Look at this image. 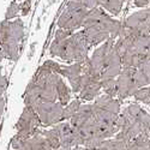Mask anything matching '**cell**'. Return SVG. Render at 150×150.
Masks as SVG:
<instances>
[{
    "mask_svg": "<svg viewBox=\"0 0 150 150\" xmlns=\"http://www.w3.org/2000/svg\"><path fill=\"white\" fill-rule=\"evenodd\" d=\"M90 47L91 46L86 40L83 30L71 33L64 29H59L49 46V53L64 61L83 62L89 58L88 53Z\"/></svg>",
    "mask_w": 150,
    "mask_h": 150,
    "instance_id": "obj_1",
    "label": "cell"
},
{
    "mask_svg": "<svg viewBox=\"0 0 150 150\" xmlns=\"http://www.w3.org/2000/svg\"><path fill=\"white\" fill-rule=\"evenodd\" d=\"M23 36L24 24L21 18L13 21H0V59L6 58L12 61H17Z\"/></svg>",
    "mask_w": 150,
    "mask_h": 150,
    "instance_id": "obj_2",
    "label": "cell"
},
{
    "mask_svg": "<svg viewBox=\"0 0 150 150\" xmlns=\"http://www.w3.org/2000/svg\"><path fill=\"white\" fill-rule=\"evenodd\" d=\"M41 125L42 124L40 121L39 114H37L35 108L28 107V106L24 107V109L22 110V114L16 124L17 133L12 137V139L10 142L12 150L17 149L23 142H25L30 137H33L40 130Z\"/></svg>",
    "mask_w": 150,
    "mask_h": 150,
    "instance_id": "obj_3",
    "label": "cell"
},
{
    "mask_svg": "<svg viewBox=\"0 0 150 150\" xmlns=\"http://www.w3.org/2000/svg\"><path fill=\"white\" fill-rule=\"evenodd\" d=\"M88 12L89 10L81 3L76 0H70L58 19L59 29L74 33L79 28H83Z\"/></svg>",
    "mask_w": 150,
    "mask_h": 150,
    "instance_id": "obj_4",
    "label": "cell"
},
{
    "mask_svg": "<svg viewBox=\"0 0 150 150\" xmlns=\"http://www.w3.org/2000/svg\"><path fill=\"white\" fill-rule=\"evenodd\" d=\"M42 126H55L64 121V106L60 102H40L35 107Z\"/></svg>",
    "mask_w": 150,
    "mask_h": 150,
    "instance_id": "obj_5",
    "label": "cell"
},
{
    "mask_svg": "<svg viewBox=\"0 0 150 150\" xmlns=\"http://www.w3.org/2000/svg\"><path fill=\"white\" fill-rule=\"evenodd\" d=\"M136 72L134 67H122L120 74L117 78V85H118V98L125 100L136 94V91L139 88L136 85L133 74Z\"/></svg>",
    "mask_w": 150,
    "mask_h": 150,
    "instance_id": "obj_6",
    "label": "cell"
},
{
    "mask_svg": "<svg viewBox=\"0 0 150 150\" xmlns=\"http://www.w3.org/2000/svg\"><path fill=\"white\" fill-rule=\"evenodd\" d=\"M102 90L101 78L94 77L90 74H83L82 77V89L79 91V98L83 101H91L100 95Z\"/></svg>",
    "mask_w": 150,
    "mask_h": 150,
    "instance_id": "obj_7",
    "label": "cell"
},
{
    "mask_svg": "<svg viewBox=\"0 0 150 150\" xmlns=\"http://www.w3.org/2000/svg\"><path fill=\"white\" fill-rule=\"evenodd\" d=\"M60 76L67 78L73 93L79 94L82 89V77H83V64L74 62L69 66H61Z\"/></svg>",
    "mask_w": 150,
    "mask_h": 150,
    "instance_id": "obj_8",
    "label": "cell"
},
{
    "mask_svg": "<svg viewBox=\"0 0 150 150\" xmlns=\"http://www.w3.org/2000/svg\"><path fill=\"white\" fill-rule=\"evenodd\" d=\"M121 70H122L121 57L115 49V47H113V49L110 51L109 55L107 57L105 67H103V70L101 72V81L118 78Z\"/></svg>",
    "mask_w": 150,
    "mask_h": 150,
    "instance_id": "obj_9",
    "label": "cell"
},
{
    "mask_svg": "<svg viewBox=\"0 0 150 150\" xmlns=\"http://www.w3.org/2000/svg\"><path fill=\"white\" fill-rule=\"evenodd\" d=\"M91 119H94V105H82L79 110L71 118L70 124L73 127L81 129Z\"/></svg>",
    "mask_w": 150,
    "mask_h": 150,
    "instance_id": "obj_10",
    "label": "cell"
},
{
    "mask_svg": "<svg viewBox=\"0 0 150 150\" xmlns=\"http://www.w3.org/2000/svg\"><path fill=\"white\" fill-rule=\"evenodd\" d=\"M120 102L121 100L115 98V97H112L107 94L103 95H98L95 98V105L101 107L106 110H109L112 113H115V114H120Z\"/></svg>",
    "mask_w": 150,
    "mask_h": 150,
    "instance_id": "obj_11",
    "label": "cell"
},
{
    "mask_svg": "<svg viewBox=\"0 0 150 150\" xmlns=\"http://www.w3.org/2000/svg\"><path fill=\"white\" fill-rule=\"evenodd\" d=\"M23 101L25 106L34 107V108L41 102L40 101V90L35 82L30 81V83L28 84L25 91H24V95H23Z\"/></svg>",
    "mask_w": 150,
    "mask_h": 150,
    "instance_id": "obj_12",
    "label": "cell"
},
{
    "mask_svg": "<svg viewBox=\"0 0 150 150\" xmlns=\"http://www.w3.org/2000/svg\"><path fill=\"white\" fill-rule=\"evenodd\" d=\"M130 51H133L145 57H150V35L137 36Z\"/></svg>",
    "mask_w": 150,
    "mask_h": 150,
    "instance_id": "obj_13",
    "label": "cell"
},
{
    "mask_svg": "<svg viewBox=\"0 0 150 150\" xmlns=\"http://www.w3.org/2000/svg\"><path fill=\"white\" fill-rule=\"evenodd\" d=\"M57 95H58V102H60L62 106H66L70 103L71 100V90L61 78V76L57 81Z\"/></svg>",
    "mask_w": 150,
    "mask_h": 150,
    "instance_id": "obj_14",
    "label": "cell"
},
{
    "mask_svg": "<svg viewBox=\"0 0 150 150\" xmlns=\"http://www.w3.org/2000/svg\"><path fill=\"white\" fill-rule=\"evenodd\" d=\"M124 3L125 0H97L98 6L108 11L113 16H118L120 13Z\"/></svg>",
    "mask_w": 150,
    "mask_h": 150,
    "instance_id": "obj_15",
    "label": "cell"
},
{
    "mask_svg": "<svg viewBox=\"0 0 150 150\" xmlns=\"http://www.w3.org/2000/svg\"><path fill=\"white\" fill-rule=\"evenodd\" d=\"M42 136L45 137V139L53 150L60 149V138L54 127L51 130H42Z\"/></svg>",
    "mask_w": 150,
    "mask_h": 150,
    "instance_id": "obj_16",
    "label": "cell"
},
{
    "mask_svg": "<svg viewBox=\"0 0 150 150\" xmlns=\"http://www.w3.org/2000/svg\"><path fill=\"white\" fill-rule=\"evenodd\" d=\"M102 90L105 94L118 98V85H117V78L113 79H103L101 81Z\"/></svg>",
    "mask_w": 150,
    "mask_h": 150,
    "instance_id": "obj_17",
    "label": "cell"
},
{
    "mask_svg": "<svg viewBox=\"0 0 150 150\" xmlns=\"http://www.w3.org/2000/svg\"><path fill=\"white\" fill-rule=\"evenodd\" d=\"M81 106H82V102L78 98L73 100V101H71L69 105H66L64 107V121L65 120H71V118L79 110Z\"/></svg>",
    "mask_w": 150,
    "mask_h": 150,
    "instance_id": "obj_18",
    "label": "cell"
},
{
    "mask_svg": "<svg viewBox=\"0 0 150 150\" xmlns=\"http://www.w3.org/2000/svg\"><path fill=\"white\" fill-rule=\"evenodd\" d=\"M137 120H138V122L141 124L142 133L150 136V114H148L144 109H142Z\"/></svg>",
    "mask_w": 150,
    "mask_h": 150,
    "instance_id": "obj_19",
    "label": "cell"
},
{
    "mask_svg": "<svg viewBox=\"0 0 150 150\" xmlns=\"http://www.w3.org/2000/svg\"><path fill=\"white\" fill-rule=\"evenodd\" d=\"M137 101H141L145 105H150V86H144L136 91L133 95Z\"/></svg>",
    "mask_w": 150,
    "mask_h": 150,
    "instance_id": "obj_20",
    "label": "cell"
},
{
    "mask_svg": "<svg viewBox=\"0 0 150 150\" xmlns=\"http://www.w3.org/2000/svg\"><path fill=\"white\" fill-rule=\"evenodd\" d=\"M19 12H21V4H18L15 0V1H12L8 5V7L6 10V13H5V19L11 21L12 18H16Z\"/></svg>",
    "mask_w": 150,
    "mask_h": 150,
    "instance_id": "obj_21",
    "label": "cell"
},
{
    "mask_svg": "<svg viewBox=\"0 0 150 150\" xmlns=\"http://www.w3.org/2000/svg\"><path fill=\"white\" fill-rule=\"evenodd\" d=\"M138 70L144 74V77L146 78L148 85H150V57H148L144 60V62L138 67Z\"/></svg>",
    "mask_w": 150,
    "mask_h": 150,
    "instance_id": "obj_22",
    "label": "cell"
},
{
    "mask_svg": "<svg viewBox=\"0 0 150 150\" xmlns=\"http://www.w3.org/2000/svg\"><path fill=\"white\" fill-rule=\"evenodd\" d=\"M7 85H8V82H7V78L1 73V67H0V98L5 97V91L7 89Z\"/></svg>",
    "mask_w": 150,
    "mask_h": 150,
    "instance_id": "obj_23",
    "label": "cell"
},
{
    "mask_svg": "<svg viewBox=\"0 0 150 150\" xmlns=\"http://www.w3.org/2000/svg\"><path fill=\"white\" fill-rule=\"evenodd\" d=\"M31 4H33V0H24V1L21 4V12H22V16H27L30 10H31Z\"/></svg>",
    "mask_w": 150,
    "mask_h": 150,
    "instance_id": "obj_24",
    "label": "cell"
},
{
    "mask_svg": "<svg viewBox=\"0 0 150 150\" xmlns=\"http://www.w3.org/2000/svg\"><path fill=\"white\" fill-rule=\"evenodd\" d=\"M76 1L81 3L82 5H84L88 10H93V8H95V7H98L97 0H76Z\"/></svg>",
    "mask_w": 150,
    "mask_h": 150,
    "instance_id": "obj_25",
    "label": "cell"
},
{
    "mask_svg": "<svg viewBox=\"0 0 150 150\" xmlns=\"http://www.w3.org/2000/svg\"><path fill=\"white\" fill-rule=\"evenodd\" d=\"M150 4V0H134V5L137 7H146Z\"/></svg>",
    "mask_w": 150,
    "mask_h": 150,
    "instance_id": "obj_26",
    "label": "cell"
},
{
    "mask_svg": "<svg viewBox=\"0 0 150 150\" xmlns=\"http://www.w3.org/2000/svg\"><path fill=\"white\" fill-rule=\"evenodd\" d=\"M5 105H6V98H5V97L0 98V120H1L3 114H4V110H5Z\"/></svg>",
    "mask_w": 150,
    "mask_h": 150,
    "instance_id": "obj_27",
    "label": "cell"
},
{
    "mask_svg": "<svg viewBox=\"0 0 150 150\" xmlns=\"http://www.w3.org/2000/svg\"><path fill=\"white\" fill-rule=\"evenodd\" d=\"M1 129H3V124H1V120H0V134H1Z\"/></svg>",
    "mask_w": 150,
    "mask_h": 150,
    "instance_id": "obj_28",
    "label": "cell"
},
{
    "mask_svg": "<svg viewBox=\"0 0 150 150\" xmlns=\"http://www.w3.org/2000/svg\"><path fill=\"white\" fill-rule=\"evenodd\" d=\"M146 11H148V16H149V19H150V7L146 8Z\"/></svg>",
    "mask_w": 150,
    "mask_h": 150,
    "instance_id": "obj_29",
    "label": "cell"
}]
</instances>
